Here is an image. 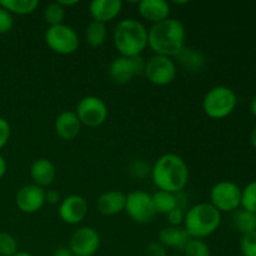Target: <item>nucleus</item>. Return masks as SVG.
Wrapping results in <instances>:
<instances>
[{
  "label": "nucleus",
  "mask_w": 256,
  "mask_h": 256,
  "mask_svg": "<svg viewBox=\"0 0 256 256\" xmlns=\"http://www.w3.org/2000/svg\"><path fill=\"white\" fill-rule=\"evenodd\" d=\"M14 256H32V255L30 254V252H18Z\"/></svg>",
  "instance_id": "a19ab883"
},
{
  "label": "nucleus",
  "mask_w": 256,
  "mask_h": 256,
  "mask_svg": "<svg viewBox=\"0 0 256 256\" xmlns=\"http://www.w3.org/2000/svg\"><path fill=\"white\" fill-rule=\"evenodd\" d=\"M242 209L246 212L256 214V182L248 184L242 190Z\"/></svg>",
  "instance_id": "cd10ccee"
},
{
  "label": "nucleus",
  "mask_w": 256,
  "mask_h": 256,
  "mask_svg": "<svg viewBox=\"0 0 256 256\" xmlns=\"http://www.w3.org/2000/svg\"><path fill=\"white\" fill-rule=\"evenodd\" d=\"M45 42L50 50L60 55L74 54L80 45L78 32L65 24L48 28L45 32Z\"/></svg>",
  "instance_id": "423d86ee"
},
{
  "label": "nucleus",
  "mask_w": 256,
  "mask_h": 256,
  "mask_svg": "<svg viewBox=\"0 0 256 256\" xmlns=\"http://www.w3.org/2000/svg\"><path fill=\"white\" fill-rule=\"evenodd\" d=\"M222 224V212L210 202H199L185 212L184 229L192 239L210 236L219 229Z\"/></svg>",
  "instance_id": "20e7f679"
},
{
  "label": "nucleus",
  "mask_w": 256,
  "mask_h": 256,
  "mask_svg": "<svg viewBox=\"0 0 256 256\" xmlns=\"http://www.w3.org/2000/svg\"><path fill=\"white\" fill-rule=\"evenodd\" d=\"M250 139H252V146H254L255 149H256V126L254 128V130H252V136H250Z\"/></svg>",
  "instance_id": "58836bf2"
},
{
  "label": "nucleus",
  "mask_w": 256,
  "mask_h": 256,
  "mask_svg": "<svg viewBox=\"0 0 256 256\" xmlns=\"http://www.w3.org/2000/svg\"><path fill=\"white\" fill-rule=\"evenodd\" d=\"M30 178L32 180V184L44 189L54 182L56 178V168L49 159L40 158V159L34 160L30 166Z\"/></svg>",
  "instance_id": "a211bd4d"
},
{
  "label": "nucleus",
  "mask_w": 256,
  "mask_h": 256,
  "mask_svg": "<svg viewBox=\"0 0 256 256\" xmlns=\"http://www.w3.org/2000/svg\"><path fill=\"white\" fill-rule=\"evenodd\" d=\"M236 102V95L230 88L218 85L205 94L202 99V110L212 119L220 120L234 112Z\"/></svg>",
  "instance_id": "39448f33"
},
{
  "label": "nucleus",
  "mask_w": 256,
  "mask_h": 256,
  "mask_svg": "<svg viewBox=\"0 0 256 256\" xmlns=\"http://www.w3.org/2000/svg\"><path fill=\"white\" fill-rule=\"evenodd\" d=\"M146 60L139 56H118L110 62L109 76L115 84L124 85L132 82L138 75L144 74Z\"/></svg>",
  "instance_id": "1a4fd4ad"
},
{
  "label": "nucleus",
  "mask_w": 256,
  "mask_h": 256,
  "mask_svg": "<svg viewBox=\"0 0 256 256\" xmlns=\"http://www.w3.org/2000/svg\"><path fill=\"white\" fill-rule=\"evenodd\" d=\"M59 2L60 5H62V8H66V6H72V5H76V4H79V2H78V0H59Z\"/></svg>",
  "instance_id": "4c0bfd02"
},
{
  "label": "nucleus",
  "mask_w": 256,
  "mask_h": 256,
  "mask_svg": "<svg viewBox=\"0 0 256 256\" xmlns=\"http://www.w3.org/2000/svg\"><path fill=\"white\" fill-rule=\"evenodd\" d=\"M152 180L158 190L179 194L189 182V166L182 156L172 152L162 155L152 168Z\"/></svg>",
  "instance_id": "f257e3e1"
},
{
  "label": "nucleus",
  "mask_w": 256,
  "mask_h": 256,
  "mask_svg": "<svg viewBox=\"0 0 256 256\" xmlns=\"http://www.w3.org/2000/svg\"><path fill=\"white\" fill-rule=\"evenodd\" d=\"M6 170H8L6 160H5V158L0 154V179L4 178V175L6 174Z\"/></svg>",
  "instance_id": "e433bc0d"
},
{
  "label": "nucleus",
  "mask_w": 256,
  "mask_h": 256,
  "mask_svg": "<svg viewBox=\"0 0 256 256\" xmlns=\"http://www.w3.org/2000/svg\"><path fill=\"white\" fill-rule=\"evenodd\" d=\"M112 42L122 56H139L148 48V29L139 20L122 19L115 26Z\"/></svg>",
  "instance_id": "7ed1b4c3"
},
{
  "label": "nucleus",
  "mask_w": 256,
  "mask_h": 256,
  "mask_svg": "<svg viewBox=\"0 0 256 256\" xmlns=\"http://www.w3.org/2000/svg\"><path fill=\"white\" fill-rule=\"evenodd\" d=\"M0 6L4 8L10 14L29 15L39 6L38 0H2Z\"/></svg>",
  "instance_id": "b1692460"
},
{
  "label": "nucleus",
  "mask_w": 256,
  "mask_h": 256,
  "mask_svg": "<svg viewBox=\"0 0 256 256\" xmlns=\"http://www.w3.org/2000/svg\"><path fill=\"white\" fill-rule=\"evenodd\" d=\"M75 114L79 118L82 125L94 129L102 126L106 122L109 110L104 100L95 95H88L78 102Z\"/></svg>",
  "instance_id": "6e6552de"
},
{
  "label": "nucleus",
  "mask_w": 256,
  "mask_h": 256,
  "mask_svg": "<svg viewBox=\"0 0 256 256\" xmlns=\"http://www.w3.org/2000/svg\"><path fill=\"white\" fill-rule=\"evenodd\" d=\"M124 212L136 224H148L156 215L152 194L144 190H134L126 195Z\"/></svg>",
  "instance_id": "0eeeda50"
},
{
  "label": "nucleus",
  "mask_w": 256,
  "mask_h": 256,
  "mask_svg": "<svg viewBox=\"0 0 256 256\" xmlns=\"http://www.w3.org/2000/svg\"><path fill=\"white\" fill-rule=\"evenodd\" d=\"M108 36L106 25L98 22H90L85 29V42L92 48H99L105 42Z\"/></svg>",
  "instance_id": "5701e85b"
},
{
  "label": "nucleus",
  "mask_w": 256,
  "mask_h": 256,
  "mask_svg": "<svg viewBox=\"0 0 256 256\" xmlns=\"http://www.w3.org/2000/svg\"><path fill=\"white\" fill-rule=\"evenodd\" d=\"M64 18L65 8H62L59 2H54L46 5V8L44 10V20L46 24H49V26H55V25L62 24Z\"/></svg>",
  "instance_id": "a878e982"
},
{
  "label": "nucleus",
  "mask_w": 256,
  "mask_h": 256,
  "mask_svg": "<svg viewBox=\"0 0 256 256\" xmlns=\"http://www.w3.org/2000/svg\"><path fill=\"white\" fill-rule=\"evenodd\" d=\"M232 220L236 230L242 235L256 232V214L254 212H246L244 209L238 210Z\"/></svg>",
  "instance_id": "393cba45"
},
{
  "label": "nucleus",
  "mask_w": 256,
  "mask_h": 256,
  "mask_svg": "<svg viewBox=\"0 0 256 256\" xmlns=\"http://www.w3.org/2000/svg\"><path fill=\"white\" fill-rule=\"evenodd\" d=\"M178 74L176 62L172 58L154 55L145 64L144 75L152 84L165 86L172 84Z\"/></svg>",
  "instance_id": "9d476101"
},
{
  "label": "nucleus",
  "mask_w": 256,
  "mask_h": 256,
  "mask_svg": "<svg viewBox=\"0 0 256 256\" xmlns=\"http://www.w3.org/2000/svg\"><path fill=\"white\" fill-rule=\"evenodd\" d=\"M52 256H74V255H72V250H70L68 246H60L55 250Z\"/></svg>",
  "instance_id": "c9c22d12"
},
{
  "label": "nucleus",
  "mask_w": 256,
  "mask_h": 256,
  "mask_svg": "<svg viewBox=\"0 0 256 256\" xmlns=\"http://www.w3.org/2000/svg\"><path fill=\"white\" fill-rule=\"evenodd\" d=\"M192 239L186 230L182 226H166L160 230L159 242L165 248L182 250L188 242Z\"/></svg>",
  "instance_id": "aec40b11"
},
{
  "label": "nucleus",
  "mask_w": 256,
  "mask_h": 256,
  "mask_svg": "<svg viewBox=\"0 0 256 256\" xmlns=\"http://www.w3.org/2000/svg\"><path fill=\"white\" fill-rule=\"evenodd\" d=\"M88 212H89V205L82 195H68L62 199L59 204L60 219L68 225L80 224L82 220H85Z\"/></svg>",
  "instance_id": "ddd939ff"
},
{
  "label": "nucleus",
  "mask_w": 256,
  "mask_h": 256,
  "mask_svg": "<svg viewBox=\"0 0 256 256\" xmlns=\"http://www.w3.org/2000/svg\"><path fill=\"white\" fill-rule=\"evenodd\" d=\"M182 252V256H212L210 246L202 239H190Z\"/></svg>",
  "instance_id": "bb28decb"
},
{
  "label": "nucleus",
  "mask_w": 256,
  "mask_h": 256,
  "mask_svg": "<svg viewBox=\"0 0 256 256\" xmlns=\"http://www.w3.org/2000/svg\"><path fill=\"white\" fill-rule=\"evenodd\" d=\"M14 25V19L12 14H10L8 10L0 6V34H6L12 29Z\"/></svg>",
  "instance_id": "7c9ffc66"
},
{
  "label": "nucleus",
  "mask_w": 256,
  "mask_h": 256,
  "mask_svg": "<svg viewBox=\"0 0 256 256\" xmlns=\"http://www.w3.org/2000/svg\"><path fill=\"white\" fill-rule=\"evenodd\" d=\"M126 195L118 190H109L105 192L98 198L96 208L100 214L105 216H112L124 212Z\"/></svg>",
  "instance_id": "6ab92c4d"
},
{
  "label": "nucleus",
  "mask_w": 256,
  "mask_h": 256,
  "mask_svg": "<svg viewBox=\"0 0 256 256\" xmlns=\"http://www.w3.org/2000/svg\"><path fill=\"white\" fill-rule=\"evenodd\" d=\"M166 218L170 226H182V225L184 224L185 219L184 209H182V206L175 208L174 210H172V212L166 215Z\"/></svg>",
  "instance_id": "2f4dec72"
},
{
  "label": "nucleus",
  "mask_w": 256,
  "mask_h": 256,
  "mask_svg": "<svg viewBox=\"0 0 256 256\" xmlns=\"http://www.w3.org/2000/svg\"><path fill=\"white\" fill-rule=\"evenodd\" d=\"M250 108H252V114H254V116L256 118V96L254 98V99H252Z\"/></svg>",
  "instance_id": "ea45409f"
},
{
  "label": "nucleus",
  "mask_w": 256,
  "mask_h": 256,
  "mask_svg": "<svg viewBox=\"0 0 256 256\" xmlns=\"http://www.w3.org/2000/svg\"><path fill=\"white\" fill-rule=\"evenodd\" d=\"M146 256H168V249L159 242H152L145 249Z\"/></svg>",
  "instance_id": "72a5a7b5"
},
{
  "label": "nucleus",
  "mask_w": 256,
  "mask_h": 256,
  "mask_svg": "<svg viewBox=\"0 0 256 256\" xmlns=\"http://www.w3.org/2000/svg\"><path fill=\"white\" fill-rule=\"evenodd\" d=\"M139 14L142 19L152 25L169 19L170 4L165 0H142L138 4Z\"/></svg>",
  "instance_id": "dca6fc26"
},
{
  "label": "nucleus",
  "mask_w": 256,
  "mask_h": 256,
  "mask_svg": "<svg viewBox=\"0 0 256 256\" xmlns=\"http://www.w3.org/2000/svg\"><path fill=\"white\" fill-rule=\"evenodd\" d=\"M178 64L189 72H199L205 64V58L198 49L185 45L179 54L175 56Z\"/></svg>",
  "instance_id": "412c9836"
},
{
  "label": "nucleus",
  "mask_w": 256,
  "mask_h": 256,
  "mask_svg": "<svg viewBox=\"0 0 256 256\" xmlns=\"http://www.w3.org/2000/svg\"><path fill=\"white\" fill-rule=\"evenodd\" d=\"M15 204L25 214L38 212L45 204V190L35 184L24 185L18 190Z\"/></svg>",
  "instance_id": "4468645a"
},
{
  "label": "nucleus",
  "mask_w": 256,
  "mask_h": 256,
  "mask_svg": "<svg viewBox=\"0 0 256 256\" xmlns=\"http://www.w3.org/2000/svg\"><path fill=\"white\" fill-rule=\"evenodd\" d=\"M152 198L156 214L168 215L175 208L180 206L179 198H178L176 194H172V192L158 190L156 192L152 195Z\"/></svg>",
  "instance_id": "4be33fe9"
},
{
  "label": "nucleus",
  "mask_w": 256,
  "mask_h": 256,
  "mask_svg": "<svg viewBox=\"0 0 256 256\" xmlns=\"http://www.w3.org/2000/svg\"><path fill=\"white\" fill-rule=\"evenodd\" d=\"M55 132L62 140H74L82 130V122L75 112H62L58 115L54 122Z\"/></svg>",
  "instance_id": "f3484780"
},
{
  "label": "nucleus",
  "mask_w": 256,
  "mask_h": 256,
  "mask_svg": "<svg viewBox=\"0 0 256 256\" xmlns=\"http://www.w3.org/2000/svg\"><path fill=\"white\" fill-rule=\"evenodd\" d=\"M100 235L92 226H80L72 234L69 240V249L74 256H92L100 248Z\"/></svg>",
  "instance_id": "f8f14e48"
},
{
  "label": "nucleus",
  "mask_w": 256,
  "mask_h": 256,
  "mask_svg": "<svg viewBox=\"0 0 256 256\" xmlns=\"http://www.w3.org/2000/svg\"><path fill=\"white\" fill-rule=\"evenodd\" d=\"M10 134H12V128L6 119L0 116V150L8 144L10 139Z\"/></svg>",
  "instance_id": "473e14b6"
},
{
  "label": "nucleus",
  "mask_w": 256,
  "mask_h": 256,
  "mask_svg": "<svg viewBox=\"0 0 256 256\" xmlns=\"http://www.w3.org/2000/svg\"><path fill=\"white\" fill-rule=\"evenodd\" d=\"M122 9V0H94L89 4V12L92 20L105 25L114 20Z\"/></svg>",
  "instance_id": "2eb2a0df"
},
{
  "label": "nucleus",
  "mask_w": 256,
  "mask_h": 256,
  "mask_svg": "<svg viewBox=\"0 0 256 256\" xmlns=\"http://www.w3.org/2000/svg\"><path fill=\"white\" fill-rule=\"evenodd\" d=\"M60 202H62V198H60V194L56 190H48V192H45V202L50 205H56L60 204Z\"/></svg>",
  "instance_id": "f704fd0d"
},
{
  "label": "nucleus",
  "mask_w": 256,
  "mask_h": 256,
  "mask_svg": "<svg viewBox=\"0 0 256 256\" xmlns=\"http://www.w3.org/2000/svg\"><path fill=\"white\" fill-rule=\"evenodd\" d=\"M210 204L220 212L238 210L242 205V189L232 182H219L210 190Z\"/></svg>",
  "instance_id": "9b49d317"
},
{
  "label": "nucleus",
  "mask_w": 256,
  "mask_h": 256,
  "mask_svg": "<svg viewBox=\"0 0 256 256\" xmlns=\"http://www.w3.org/2000/svg\"><path fill=\"white\" fill-rule=\"evenodd\" d=\"M16 252V239L9 232H0V256H14Z\"/></svg>",
  "instance_id": "c85d7f7f"
},
{
  "label": "nucleus",
  "mask_w": 256,
  "mask_h": 256,
  "mask_svg": "<svg viewBox=\"0 0 256 256\" xmlns=\"http://www.w3.org/2000/svg\"><path fill=\"white\" fill-rule=\"evenodd\" d=\"M185 38L184 24L180 20L169 18L148 30V46L155 55L175 58L185 46Z\"/></svg>",
  "instance_id": "f03ea898"
},
{
  "label": "nucleus",
  "mask_w": 256,
  "mask_h": 256,
  "mask_svg": "<svg viewBox=\"0 0 256 256\" xmlns=\"http://www.w3.org/2000/svg\"><path fill=\"white\" fill-rule=\"evenodd\" d=\"M168 256H182V255H176V254H175V255H168Z\"/></svg>",
  "instance_id": "79ce46f5"
},
{
  "label": "nucleus",
  "mask_w": 256,
  "mask_h": 256,
  "mask_svg": "<svg viewBox=\"0 0 256 256\" xmlns=\"http://www.w3.org/2000/svg\"><path fill=\"white\" fill-rule=\"evenodd\" d=\"M240 250L242 256H256V232L242 235Z\"/></svg>",
  "instance_id": "c756f323"
}]
</instances>
